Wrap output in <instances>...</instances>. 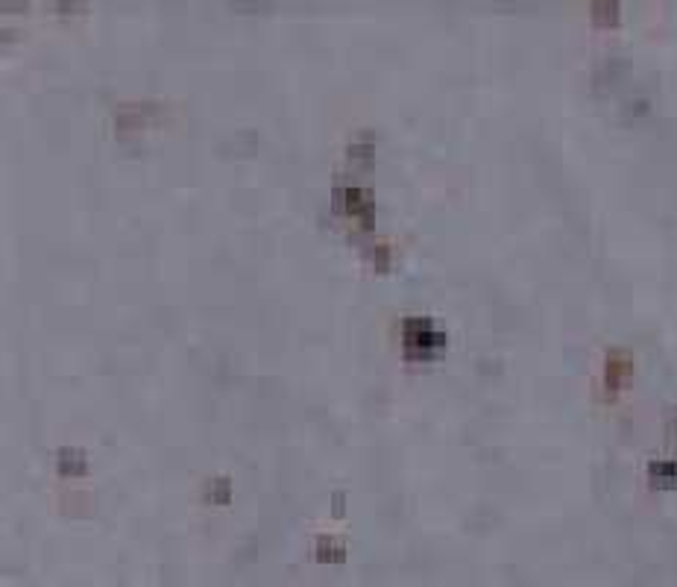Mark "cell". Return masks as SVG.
I'll use <instances>...</instances> for the list:
<instances>
[{
	"label": "cell",
	"mask_w": 677,
	"mask_h": 587,
	"mask_svg": "<svg viewBox=\"0 0 677 587\" xmlns=\"http://www.w3.org/2000/svg\"><path fill=\"white\" fill-rule=\"evenodd\" d=\"M648 476H651V485L657 488H671L677 481V467L671 461H654L648 467Z\"/></svg>",
	"instance_id": "4"
},
{
	"label": "cell",
	"mask_w": 677,
	"mask_h": 587,
	"mask_svg": "<svg viewBox=\"0 0 677 587\" xmlns=\"http://www.w3.org/2000/svg\"><path fill=\"white\" fill-rule=\"evenodd\" d=\"M592 21L598 27L619 24V6H615V3H592Z\"/></svg>",
	"instance_id": "6"
},
{
	"label": "cell",
	"mask_w": 677,
	"mask_h": 587,
	"mask_svg": "<svg viewBox=\"0 0 677 587\" xmlns=\"http://www.w3.org/2000/svg\"><path fill=\"white\" fill-rule=\"evenodd\" d=\"M630 370H634L630 358L625 353H619V350H613L607 355V367H604V382H607V388L610 390H622V385H625V379L630 376Z\"/></svg>",
	"instance_id": "3"
},
{
	"label": "cell",
	"mask_w": 677,
	"mask_h": 587,
	"mask_svg": "<svg viewBox=\"0 0 677 587\" xmlns=\"http://www.w3.org/2000/svg\"><path fill=\"white\" fill-rule=\"evenodd\" d=\"M349 159H355V162H364V164H369V162H373V144H369V141L352 144V147H349Z\"/></svg>",
	"instance_id": "7"
},
{
	"label": "cell",
	"mask_w": 677,
	"mask_h": 587,
	"mask_svg": "<svg viewBox=\"0 0 677 587\" xmlns=\"http://www.w3.org/2000/svg\"><path fill=\"white\" fill-rule=\"evenodd\" d=\"M376 267L378 270H387V250H384V247L376 250Z\"/></svg>",
	"instance_id": "8"
},
{
	"label": "cell",
	"mask_w": 677,
	"mask_h": 587,
	"mask_svg": "<svg viewBox=\"0 0 677 587\" xmlns=\"http://www.w3.org/2000/svg\"><path fill=\"white\" fill-rule=\"evenodd\" d=\"M334 208L337 212H343L346 218L358 220L364 229H369V223H373L376 212H373V200H369V194L364 188H334Z\"/></svg>",
	"instance_id": "2"
},
{
	"label": "cell",
	"mask_w": 677,
	"mask_h": 587,
	"mask_svg": "<svg viewBox=\"0 0 677 587\" xmlns=\"http://www.w3.org/2000/svg\"><path fill=\"white\" fill-rule=\"evenodd\" d=\"M402 344H405L408 358L428 361L446 347V338L428 318H408L402 326Z\"/></svg>",
	"instance_id": "1"
},
{
	"label": "cell",
	"mask_w": 677,
	"mask_h": 587,
	"mask_svg": "<svg viewBox=\"0 0 677 587\" xmlns=\"http://www.w3.org/2000/svg\"><path fill=\"white\" fill-rule=\"evenodd\" d=\"M59 470L68 473V476L85 473V458H83V453H76V449H62V453H59Z\"/></svg>",
	"instance_id": "5"
},
{
	"label": "cell",
	"mask_w": 677,
	"mask_h": 587,
	"mask_svg": "<svg viewBox=\"0 0 677 587\" xmlns=\"http://www.w3.org/2000/svg\"><path fill=\"white\" fill-rule=\"evenodd\" d=\"M671 429H674V438H677V420H674V426H671Z\"/></svg>",
	"instance_id": "9"
}]
</instances>
